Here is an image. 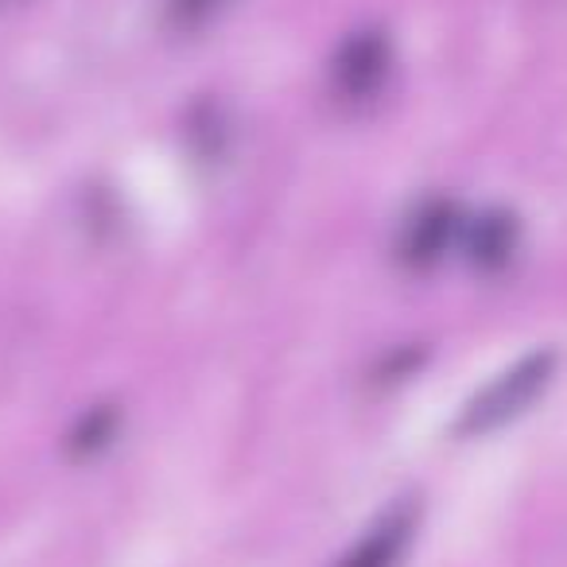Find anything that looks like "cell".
<instances>
[{
	"label": "cell",
	"instance_id": "cell-2",
	"mask_svg": "<svg viewBox=\"0 0 567 567\" xmlns=\"http://www.w3.org/2000/svg\"><path fill=\"white\" fill-rule=\"evenodd\" d=\"M393 74V43L381 28H362L347 35L327 66V90L342 110H362L385 90Z\"/></svg>",
	"mask_w": 567,
	"mask_h": 567
},
{
	"label": "cell",
	"instance_id": "cell-1",
	"mask_svg": "<svg viewBox=\"0 0 567 567\" xmlns=\"http://www.w3.org/2000/svg\"><path fill=\"white\" fill-rule=\"evenodd\" d=\"M556 350H533L520 362H513L505 373H497L486 389L471 396V404L458 416L455 432L466 435V440H478V435H489L497 427L513 424L520 412L533 409V401L551 385L556 378Z\"/></svg>",
	"mask_w": 567,
	"mask_h": 567
},
{
	"label": "cell",
	"instance_id": "cell-3",
	"mask_svg": "<svg viewBox=\"0 0 567 567\" xmlns=\"http://www.w3.org/2000/svg\"><path fill=\"white\" fill-rule=\"evenodd\" d=\"M458 237V210L451 198H424L416 210L404 218L401 234H396V260L412 272L440 265L443 252Z\"/></svg>",
	"mask_w": 567,
	"mask_h": 567
},
{
	"label": "cell",
	"instance_id": "cell-4",
	"mask_svg": "<svg viewBox=\"0 0 567 567\" xmlns=\"http://www.w3.org/2000/svg\"><path fill=\"white\" fill-rule=\"evenodd\" d=\"M420 528V502L416 497H396L389 509L378 513L370 528L354 540V548L334 567H396L409 551L412 536Z\"/></svg>",
	"mask_w": 567,
	"mask_h": 567
},
{
	"label": "cell",
	"instance_id": "cell-7",
	"mask_svg": "<svg viewBox=\"0 0 567 567\" xmlns=\"http://www.w3.org/2000/svg\"><path fill=\"white\" fill-rule=\"evenodd\" d=\"M113 424H117V416H113L110 409L90 412V416H82L79 432L71 435V447L79 451V455H86V451L105 447V443H110V435H113Z\"/></svg>",
	"mask_w": 567,
	"mask_h": 567
},
{
	"label": "cell",
	"instance_id": "cell-6",
	"mask_svg": "<svg viewBox=\"0 0 567 567\" xmlns=\"http://www.w3.org/2000/svg\"><path fill=\"white\" fill-rule=\"evenodd\" d=\"M221 4H226V0H167L164 17L175 32H190V28H203Z\"/></svg>",
	"mask_w": 567,
	"mask_h": 567
},
{
	"label": "cell",
	"instance_id": "cell-5",
	"mask_svg": "<svg viewBox=\"0 0 567 567\" xmlns=\"http://www.w3.org/2000/svg\"><path fill=\"white\" fill-rule=\"evenodd\" d=\"M517 245H520V226L505 210H486L466 229V257L482 272H497V268L509 265Z\"/></svg>",
	"mask_w": 567,
	"mask_h": 567
}]
</instances>
